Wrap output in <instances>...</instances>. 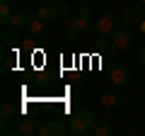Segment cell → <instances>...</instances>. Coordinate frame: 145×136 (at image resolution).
<instances>
[{
	"instance_id": "1",
	"label": "cell",
	"mask_w": 145,
	"mask_h": 136,
	"mask_svg": "<svg viewBox=\"0 0 145 136\" xmlns=\"http://www.w3.org/2000/svg\"><path fill=\"white\" fill-rule=\"evenodd\" d=\"M94 124H97V117L92 110H78L68 119V131L72 136H92Z\"/></svg>"
},
{
	"instance_id": "2",
	"label": "cell",
	"mask_w": 145,
	"mask_h": 136,
	"mask_svg": "<svg viewBox=\"0 0 145 136\" xmlns=\"http://www.w3.org/2000/svg\"><path fill=\"white\" fill-rule=\"evenodd\" d=\"M121 27V12H104L102 17L97 20V24H94V29H97L99 37H114V32Z\"/></svg>"
},
{
	"instance_id": "3",
	"label": "cell",
	"mask_w": 145,
	"mask_h": 136,
	"mask_svg": "<svg viewBox=\"0 0 145 136\" xmlns=\"http://www.w3.org/2000/svg\"><path fill=\"white\" fill-rule=\"evenodd\" d=\"M145 20V5L143 3H128L121 10V24L123 27H140V22Z\"/></svg>"
},
{
	"instance_id": "4",
	"label": "cell",
	"mask_w": 145,
	"mask_h": 136,
	"mask_svg": "<svg viewBox=\"0 0 145 136\" xmlns=\"http://www.w3.org/2000/svg\"><path fill=\"white\" fill-rule=\"evenodd\" d=\"M109 80H111V85H119V88L131 85V71H128V66L121 63V61H111V63H109Z\"/></svg>"
},
{
	"instance_id": "5",
	"label": "cell",
	"mask_w": 145,
	"mask_h": 136,
	"mask_svg": "<svg viewBox=\"0 0 145 136\" xmlns=\"http://www.w3.org/2000/svg\"><path fill=\"white\" fill-rule=\"evenodd\" d=\"M85 27H89V22H87V20H82V17L65 20V22H63V29H61L63 42H75V39H78V34L85 29Z\"/></svg>"
},
{
	"instance_id": "6",
	"label": "cell",
	"mask_w": 145,
	"mask_h": 136,
	"mask_svg": "<svg viewBox=\"0 0 145 136\" xmlns=\"http://www.w3.org/2000/svg\"><path fill=\"white\" fill-rule=\"evenodd\" d=\"M111 42L119 46V51H128L131 46H133L135 42V34H133V27H123L121 24L119 29L114 32V37H111Z\"/></svg>"
},
{
	"instance_id": "7",
	"label": "cell",
	"mask_w": 145,
	"mask_h": 136,
	"mask_svg": "<svg viewBox=\"0 0 145 136\" xmlns=\"http://www.w3.org/2000/svg\"><path fill=\"white\" fill-rule=\"evenodd\" d=\"M121 102H123V92H121L119 85H114V90H106V92L102 95V107H106V110H114Z\"/></svg>"
},
{
	"instance_id": "8",
	"label": "cell",
	"mask_w": 145,
	"mask_h": 136,
	"mask_svg": "<svg viewBox=\"0 0 145 136\" xmlns=\"http://www.w3.org/2000/svg\"><path fill=\"white\" fill-rule=\"evenodd\" d=\"M63 134H70V131H68L58 119L44 121V124H41V131H39V136H63Z\"/></svg>"
},
{
	"instance_id": "9",
	"label": "cell",
	"mask_w": 145,
	"mask_h": 136,
	"mask_svg": "<svg viewBox=\"0 0 145 136\" xmlns=\"http://www.w3.org/2000/svg\"><path fill=\"white\" fill-rule=\"evenodd\" d=\"M46 5H48V12H51V20H68V15H70V7H68L65 0H53Z\"/></svg>"
},
{
	"instance_id": "10",
	"label": "cell",
	"mask_w": 145,
	"mask_h": 136,
	"mask_svg": "<svg viewBox=\"0 0 145 136\" xmlns=\"http://www.w3.org/2000/svg\"><path fill=\"white\" fill-rule=\"evenodd\" d=\"M39 131H41V124L36 119H22L20 126H17V134L20 136H39Z\"/></svg>"
},
{
	"instance_id": "11",
	"label": "cell",
	"mask_w": 145,
	"mask_h": 136,
	"mask_svg": "<svg viewBox=\"0 0 145 136\" xmlns=\"http://www.w3.org/2000/svg\"><path fill=\"white\" fill-rule=\"evenodd\" d=\"M27 29H29V34L34 39H39V42H46V37H48V32H46V22L44 20H31L29 22V27H27Z\"/></svg>"
},
{
	"instance_id": "12",
	"label": "cell",
	"mask_w": 145,
	"mask_h": 136,
	"mask_svg": "<svg viewBox=\"0 0 145 136\" xmlns=\"http://www.w3.org/2000/svg\"><path fill=\"white\" fill-rule=\"evenodd\" d=\"M0 117H3V124H12L17 117H22V110L15 107V105H10V102H5L3 110H0Z\"/></svg>"
},
{
	"instance_id": "13",
	"label": "cell",
	"mask_w": 145,
	"mask_h": 136,
	"mask_svg": "<svg viewBox=\"0 0 145 136\" xmlns=\"http://www.w3.org/2000/svg\"><path fill=\"white\" fill-rule=\"evenodd\" d=\"M12 3H15V0H3V3H0V22H3V27H5L7 22H10V17L15 15Z\"/></svg>"
},
{
	"instance_id": "14",
	"label": "cell",
	"mask_w": 145,
	"mask_h": 136,
	"mask_svg": "<svg viewBox=\"0 0 145 136\" xmlns=\"http://www.w3.org/2000/svg\"><path fill=\"white\" fill-rule=\"evenodd\" d=\"M20 27H15V24H7V27H3V42H7V44H12V42H20Z\"/></svg>"
},
{
	"instance_id": "15",
	"label": "cell",
	"mask_w": 145,
	"mask_h": 136,
	"mask_svg": "<svg viewBox=\"0 0 145 136\" xmlns=\"http://www.w3.org/2000/svg\"><path fill=\"white\" fill-rule=\"evenodd\" d=\"M109 134H111V124L104 119H97V124L92 129V136H109Z\"/></svg>"
},
{
	"instance_id": "16",
	"label": "cell",
	"mask_w": 145,
	"mask_h": 136,
	"mask_svg": "<svg viewBox=\"0 0 145 136\" xmlns=\"http://www.w3.org/2000/svg\"><path fill=\"white\" fill-rule=\"evenodd\" d=\"M138 61H140V66L145 68V46H143V49L138 51Z\"/></svg>"
},
{
	"instance_id": "17",
	"label": "cell",
	"mask_w": 145,
	"mask_h": 136,
	"mask_svg": "<svg viewBox=\"0 0 145 136\" xmlns=\"http://www.w3.org/2000/svg\"><path fill=\"white\" fill-rule=\"evenodd\" d=\"M75 5H94V0H72Z\"/></svg>"
},
{
	"instance_id": "18",
	"label": "cell",
	"mask_w": 145,
	"mask_h": 136,
	"mask_svg": "<svg viewBox=\"0 0 145 136\" xmlns=\"http://www.w3.org/2000/svg\"><path fill=\"white\" fill-rule=\"evenodd\" d=\"M22 3H27V5H34V3H44V0H22Z\"/></svg>"
},
{
	"instance_id": "19",
	"label": "cell",
	"mask_w": 145,
	"mask_h": 136,
	"mask_svg": "<svg viewBox=\"0 0 145 136\" xmlns=\"http://www.w3.org/2000/svg\"><path fill=\"white\" fill-rule=\"evenodd\" d=\"M140 32H143V34H145V20L140 22Z\"/></svg>"
},
{
	"instance_id": "20",
	"label": "cell",
	"mask_w": 145,
	"mask_h": 136,
	"mask_svg": "<svg viewBox=\"0 0 145 136\" xmlns=\"http://www.w3.org/2000/svg\"><path fill=\"white\" fill-rule=\"evenodd\" d=\"M138 3H143V5H145V0H138Z\"/></svg>"
},
{
	"instance_id": "21",
	"label": "cell",
	"mask_w": 145,
	"mask_h": 136,
	"mask_svg": "<svg viewBox=\"0 0 145 136\" xmlns=\"http://www.w3.org/2000/svg\"><path fill=\"white\" fill-rule=\"evenodd\" d=\"M15 3H17V0H15Z\"/></svg>"
}]
</instances>
